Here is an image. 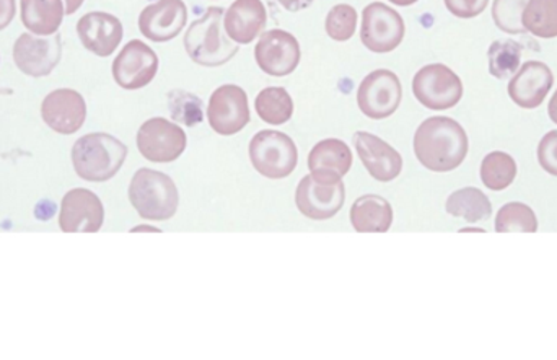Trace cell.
Instances as JSON below:
<instances>
[{"label":"cell","mask_w":557,"mask_h":360,"mask_svg":"<svg viewBox=\"0 0 557 360\" xmlns=\"http://www.w3.org/2000/svg\"><path fill=\"white\" fill-rule=\"evenodd\" d=\"M285 10L288 12H300V10L308 9L314 0H277Z\"/></svg>","instance_id":"cell-37"},{"label":"cell","mask_w":557,"mask_h":360,"mask_svg":"<svg viewBox=\"0 0 557 360\" xmlns=\"http://www.w3.org/2000/svg\"><path fill=\"white\" fill-rule=\"evenodd\" d=\"M352 166V152L339 139H324L311 149L308 170L314 178L341 182Z\"/></svg>","instance_id":"cell-22"},{"label":"cell","mask_w":557,"mask_h":360,"mask_svg":"<svg viewBox=\"0 0 557 360\" xmlns=\"http://www.w3.org/2000/svg\"><path fill=\"white\" fill-rule=\"evenodd\" d=\"M487 64L494 78L507 80L522 65V46L513 39H496L487 49Z\"/></svg>","instance_id":"cell-30"},{"label":"cell","mask_w":557,"mask_h":360,"mask_svg":"<svg viewBox=\"0 0 557 360\" xmlns=\"http://www.w3.org/2000/svg\"><path fill=\"white\" fill-rule=\"evenodd\" d=\"M188 22V7L183 0H157L139 15V29L153 42L175 39Z\"/></svg>","instance_id":"cell-19"},{"label":"cell","mask_w":557,"mask_h":360,"mask_svg":"<svg viewBox=\"0 0 557 360\" xmlns=\"http://www.w3.org/2000/svg\"><path fill=\"white\" fill-rule=\"evenodd\" d=\"M84 2L85 0H64L65 15H72V13L77 12L84 5Z\"/></svg>","instance_id":"cell-38"},{"label":"cell","mask_w":557,"mask_h":360,"mask_svg":"<svg viewBox=\"0 0 557 360\" xmlns=\"http://www.w3.org/2000/svg\"><path fill=\"white\" fill-rule=\"evenodd\" d=\"M13 62L22 74L33 78L51 74L62 58L61 36H38L23 33L13 45Z\"/></svg>","instance_id":"cell-10"},{"label":"cell","mask_w":557,"mask_h":360,"mask_svg":"<svg viewBox=\"0 0 557 360\" xmlns=\"http://www.w3.org/2000/svg\"><path fill=\"white\" fill-rule=\"evenodd\" d=\"M403 100L401 80L388 69L370 72L357 88L359 110L370 120H386L396 113Z\"/></svg>","instance_id":"cell-9"},{"label":"cell","mask_w":557,"mask_h":360,"mask_svg":"<svg viewBox=\"0 0 557 360\" xmlns=\"http://www.w3.org/2000/svg\"><path fill=\"white\" fill-rule=\"evenodd\" d=\"M39 111L46 126L62 136L77 133L87 120L85 98L74 88L52 90L46 95Z\"/></svg>","instance_id":"cell-17"},{"label":"cell","mask_w":557,"mask_h":360,"mask_svg":"<svg viewBox=\"0 0 557 360\" xmlns=\"http://www.w3.org/2000/svg\"><path fill=\"white\" fill-rule=\"evenodd\" d=\"M16 0H0V32L15 18Z\"/></svg>","instance_id":"cell-36"},{"label":"cell","mask_w":557,"mask_h":360,"mask_svg":"<svg viewBox=\"0 0 557 360\" xmlns=\"http://www.w3.org/2000/svg\"><path fill=\"white\" fill-rule=\"evenodd\" d=\"M522 25L536 38H557V0H529L522 13Z\"/></svg>","instance_id":"cell-27"},{"label":"cell","mask_w":557,"mask_h":360,"mask_svg":"<svg viewBox=\"0 0 557 360\" xmlns=\"http://www.w3.org/2000/svg\"><path fill=\"white\" fill-rule=\"evenodd\" d=\"M82 46L98 58H110L123 41V23L107 12L85 13L77 22Z\"/></svg>","instance_id":"cell-20"},{"label":"cell","mask_w":557,"mask_h":360,"mask_svg":"<svg viewBox=\"0 0 557 360\" xmlns=\"http://www.w3.org/2000/svg\"><path fill=\"white\" fill-rule=\"evenodd\" d=\"M519 166L510 153L494 150L484 157L480 166L481 183L491 191H506L516 182Z\"/></svg>","instance_id":"cell-26"},{"label":"cell","mask_w":557,"mask_h":360,"mask_svg":"<svg viewBox=\"0 0 557 360\" xmlns=\"http://www.w3.org/2000/svg\"><path fill=\"white\" fill-rule=\"evenodd\" d=\"M350 224L359 234H386L393 224L392 204L382 196H360L350 209Z\"/></svg>","instance_id":"cell-23"},{"label":"cell","mask_w":557,"mask_h":360,"mask_svg":"<svg viewBox=\"0 0 557 360\" xmlns=\"http://www.w3.org/2000/svg\"><path fill=\"white\" fill-rule=\"evenodd\" d=\"M494 231L497 234H536L539 218L525 202H507L497 211Z\"/></svg>","instance_id":"cell-28"},{"label":"cell","mask_w":557,"mask_h":360,"mask_svg":"<svg viewBox=\"0 0 557 360\" xmlns=\"http://www.w3.org/2000/svg\"><path fill=\"white\" fill-rule=\"evenodd\" d=\"M445 7L457 18L471 20L480 16L490 5V0H444Z\"/></svg>","instance_id":"cell-35"},{"label":"cell","mask_w":557,"mask_h":360,"mask_svg":"<svg viewBox=\"0 0 557 360\" xmlns=\"http://www.w3.org/2000/svg\"><path fill=\"white\" fill-rule=\"evenodd\" d=\"M327 36L334 41L346 42L356 35L357 12L349 3H337L327 12L324 22Z\"/></svg>","instance_id":"cell-31"},{"label":"cell","mask_w":557,"mask_h":360,"mask_svg":"<svg viewBox=\"0 0 557 360\" xmlns=\"http://www.w3.org/2000/svg\"><path fill=\"white\" fill-rule=\"evenodd\" d=\"M224 15L222 7H209L186 32V52L202 67H221L237 55L238 45L225 32Z\"/></svg>","instance_id":"cell-3"},{"label":"cell","mask_w":557,"mask_h":360,"mask_svg":"<svg viewBox=\"0 0 557 360\" xmlns=\"http://www.w3.org/2000/svg\"><path fill=\"white\" fill-rule=\"evenodd\" d=\"M159 55L140 39L127 42L111 65L114 82L124 90H140L156 78Z\"/></svg>","instance_id":"cell-13"},{"label":"cell","mask_w":557,"mask_h":360,"mask_svg":"<svg viewBox=\"0 0 557 360\" xmlns=\"http://www.w3.org/2000/svg\"><path fill=\"white\" fill-rule=\"evenodd\" d=\"M463 82L448 65L429 64L412 78V94L428 110H451L463 98Z\"/></svg>","instance_id":"cell-6"},{"label":"cell","mask_w":557,"mask_h":360,"mask_svg":"<svg viewBox=\"0 0 557 360\" xmlns=\"http://www.w3.org/2000/svg\"><path fill=\"white\" fill-rule=\"evenodd\" d=\"M300 58L298 39L284 29L263 33L255 48L258 67L271 77L290 75L300 64Z\"/></svg>","instance_id":"cell-15"},{"label":"cell","mask_w":557,"mask_h":360,"mask_svg":"<svg viewBox=\"0 0 557 360\" xmlns=\"http://www.w3.org/2000/svg\"><path fill=\"white\" fill-rule=\"evenodd\" d=\"M389 2L395 3V5L398 7H409L414 5V3L419 2V0H389Z\"/></svg>","instance_id":"cell-41"},{"label":"cell","mask_w":557,"mask_h":360,"mask_svg":"<svg viewBox=\"0 0 557 360\" xmlns=\"http://www.w3.org/2000/svg\"><path fill=\"white\" fill-rule=\"evenodd\" d=\"M468 152L470 139L467 131L454 117H428L416 131V159L431 172H454L465 162Z\"/></svg>","instance_id":"cell-1"},{"label":"cell","mask_w":557,"mask_h":360,"mask_svg":"<svg viewBox=\"0 0 557 360\" xmlns=\"http://www.w3.org/2000/svg\"><path fill=\"white\" fill-rule=\"evenodd\" d=\"M131 232H160V228L152 227V225H137V227L131 228Z\"/></svg>","instance_id":"cell-40"},{"label":"cell","mask_w":557,"mask_h":360,"mask_svg":"<svg viewBox=\"0 0 557 360\" xmlns=\"http://www.w3.org/2000/svg\"><path fill=\"white\" fill-rule=\"evenodd\" d=\"M137 149L153 163H172L183 156L188 137L178 124L166 117H150L137 131Z\"/></svg>","instance_id":"cell-7"},{"label":"cell","mask_w":557,"mask_h":360,"mask_svg":"<svg viewBox=\"0 0 557 360\" xmlns=\"http://www.w3.org/2000/svg\"><path fill=\"white\" fill-rule=\"evenodd\" d=\"M405 20L386 3L372 2L363 9L360 39L370 52L386 54L395 51L405 39Z\"/></svg>","instance_id":"cell-8"},{"label":"cell","mask_w":557,"mask_h":360,"mask_svg":"<svg viewBox=\"0 0 557 360\" xmlns=\"http://www.w3.org/2000/svg\"><path fill=\"white\" fill-rule=\"evenodd\" d=\"M248 153L251 165L264 178L284 179L297 169V146L292 137L281 131H260L251 139Z\"/></svg>","instance_id":"cell-5"},{"label":"cell","mask_w":557,"mask_h":360,"mask_svg":"<svg viewBox=\"0 0 557 360\" xmlns=\"http://www.w3.org/2000/svg\"><path fill=\"white\" fill-rule=\"evenodd\" d=\"M536 159L548 175L557 178V129L549 131L542 137L536 149Z\"/></svg>","instance_id":"cell-34"},{"label":"cell","mask_w":557,"mask_h":360,"mask_svg":"<svg viewBox=\"0 0 557 360\" xmlns=\"http://www.w3.org/2000/svg\"><path fill=\"white\" fill-rule=\"evenodd\" d=\"M58 224L64 234H97L104 224L103 202L90 189H71L59 206Z\"/></svg>","instance_id":"cell-12"},{"label":"cell","mask_w":557,"mask_h":360,"mask_svg":"<svg viewBox=\"0 0 557 360\" xmlns=\"http://www.w3.org/2000/svg\"><path fill=\"white\" fill-rule=\"evenodd\" d=\"M360 162L369 175L380 183H389L403 172V157L395 147L380 139L375 134L357 131L352 137Z\"/></svg>","instance_id":"cell-18"},{"label":"cell","mask_w":557,"mask_h":360,"mask_svg":"<svg viewBox=\"0 0 557 360\" xmlns=\"http://www.w3.org/2000/svg\"><path fill=\"white\" fill-rule=\"evenodd\" d=\"M126 157V144L108 133L85 134L71 150L74 172L88 183L110 182L123 169Z\"/></svg>","instance_id":"cell-2"},{"label":"cell","mask_w":557,"mask_h":360,"mask_svg":"<svg viewBox=\"0 0 557 360\" xmlns=\"http://www.w3.org/2000/svg\"><path fill=\"white\" fill-rule=\"evenodd\" d=\"M127 196L144 221H169L178 211L180 195L175 182L157 170H137L131 179Z\"/></svg>","instance_id":"cell-4"},{"label":"cell","mask_w":557,"mask_h":360,"mask_svg":"<svg viewBox=\"0 0 557 360\" xmlns=\"http://www.w3.org/2000/svg\"><path fill=\"white\" fill-rule=\"evenodd\" d=\"M64 15V0H20V20L33 35H55Z\"/></svg>","instance_id":"cell-24"},{"label":"cell","mask_w":557,"mask_h":360,"mask_svg":"<svg viewBox=\"0 0 557 360\" xmlns=\"http://www.w3.org/2000/svg\"><path fill=\"white\" fill-rule=\"evenodd\" d=\"M201 101L195 95L170 94V111H172L173 120L186 124V126H195V124L202 123V108Z\"/></svg>","instance_id":"cell-33"},{"label":"cell","mask_w":557,"mask_h":360,"mask_svg":"<svg viewBox=\"0 0 557 360\" xmlns=\"http://www.w3.org/2000/svg\"><path fill=\"white\" fill-rule=\"evenodd\" d=\"M445 211L451 218L463 219L468 224H480L493 215V204L480 188L467 186L448 196Z\"/></svg>","instance_id":"cell-25"},{"label":"cell","mask_w":557,"mask_h":360,"mask_svg":"<svg viewBox=\"0 0 557 360\" xmlns=\"http://www.w3.org/2000/svg\"><path fill=\"white\" fill-rule=\"evenodd\" d=\"M529 0H494V25L507 35H523L522 13Z\"/></svg>","instance_id":"cell-32"},{"label":"cell","mask_w":557,"mask_h":360,"mask_svg":"<svg viewBox=\"0 0 557 360\" xmlns=\"http://www.w3.org/2000/svg\"><path fill=\"white\" fill-rule=\"evenodd\" d=\"M268 10L261 0H235L224 15V26L232 41L250 45L263 35Z\"/></svg>","instance_id":"cell-21"},{"label":"cell","mask_w":557,"mask_h":360,"mask_svg":"<svg viewBox=\"0 0 557 360\" xmlns=\"http://www.w3.org/2000/svg\"><path fill=\"white\" fill-rule=\"evenodd\" d=\"M346 202V188L341 182H326L314 178L313 175L304 176L295 191V204L298 212L311 221H327L343 209Z\"/></svg>","instance_id":"cell-11"},{"label":"cell","mask_w":557,"mask_h":360,"mask_svg":"<svg viewBox=\"0 0 557 360\" xmlns=\"http://www.w3.org/2000/svg\"><path fill=\"white\" fill-rule=\"evenodd\" d=\"M255 110L264 123L281 126L294 114V100L285 88L268 87L258 94Z\"/></svg>","instance_id":"cell-29"},{"label":"cell","mask_w":557,"mask_h":360,"mask_svg":"<svg viewBox=\"0 0 557 360\" xmlns=\"http://www.w3.org/2000/svg\"><path fill=\"white\" fill-rule=\"evenodd\" d=\"M555 85L552 67L542 61H527L510 77L507 94L523 110H536L545 103Z\"/></svg>","instance_id":"cell-16"},{"label":"cell","mask_w":557,"mask_h":360,"mask_svg":"<svg viewBox=\"0 0 557 360\" xmlns=\"http://www.w3.org/2000/svg\"><path fill=\"white\" fill-rule=\"evenodd\" d=\"M548 116L557 126V90L553 94L552 100H549Z\"/></svg>","instance_id":"cell-39"},{"label":"cell","mask_w":557,"mask_h":360,"mask_svg":"<svg viewBox=\"0 0 557 360\" xmlns=\"http://www.w3.org/2000/svg\"><path fill=\"white\" fill-rule=\"evenodd\" d=\"M250 117L247 91L238 85H222L211 95L208 120L214 133L235 136L247 127Z\"/></svg>","instance_id":"cell-14"},{"label":"cell","mask_w":557,"mask_h":360,"mask_svg":"<svg viewBox=\"0 0 557 360\" xmlns=\"http://www.w3.org/2000/svg\"><path fill=\"white\" fill-rule=\"evenodd\" d=\"M460 232H478V234H486V231L481 227H465Z\"/></svg>","instance_id":"cell-42"}]
</instances>
